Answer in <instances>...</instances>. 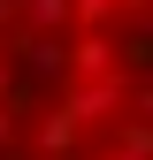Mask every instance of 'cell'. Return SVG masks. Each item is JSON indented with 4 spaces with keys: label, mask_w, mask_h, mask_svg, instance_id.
Here are the masks:
<instances>
[{
    "label": "cell",
    "mask_w": 153,
    "mask_h": 160,
    "mask_svg": "<svg viewBox=\"0 0 153 160\" xmlns=\"http://www.w3.org/2000/svg\"><path fill=\"white\" fill-rule=\"evenodd\" d=\"M0 160H153V0H0Z\"/></svg>",
    "instance_id": "obj_1"
}]
</instances>
